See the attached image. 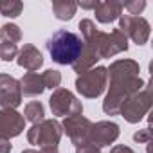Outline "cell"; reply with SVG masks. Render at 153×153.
Masks as SVG:
<instances>
[{"mask_svg":"<svg viewBox=\"0 0 153 153\" xmlns=\"http://www.w3.org/2000/svg\"><path fill=\"white\" fill-rule=\"evenodd\" d=\"M61 128L65 130V133L68 135V139L72 140V144H74L76 148H78V146H83V144H87V142H90L92 123H90V119L83 117V114L65 117Z\"/></svg>","mask_w":153,"mask_h":153,"instance_id":"obj_8","label":"cell"},{"mask_svg":"<svg viewBox=\"0 0 153 153\" xmlns=\"http://www.w3.org/2000/svg\"><path fill=\"white\" fill-rule=\"evenodd\" d=\"M24 115H25L24 117L25 121H29L33 124H38V123H42L45 119V108H43V105L40 101H31V103L25 105Z\"/></svg>","mask_w":153,"mask_h":153,"instance_id":"obj_17","label":"cell"},{"mask_svg":"<svg viewBox=\"0 0 153 153\" xmlns=\"http://www.w3.org/2000/svg\"><path fill=\"white\" fill-rule=\"evenodd\" d=\"M63 135V128L54 119H43L38 124H33L27 131L29 144H34L38 148H58L59 139Z\"/></svg>","mask_w":153,"mask_h":153,"instance_id":"obj_4","label":"cell"},{"mask_svg":"<svg viewBox=\"0 0 153 153\" xmlns=\"http://www.w3.org/2000/svg\"><path fill=\"white\" fill-rule=\"evenodd\" d=\"M96 4H97V2L94 0V2H79L78 6H79V7H83V9H94V7H96Z\"/></svg>","mask_w":153,"mask_h":153,"instance_id":"obj_29","label":"cell"},{"mask_svg":"<svg viewBox=\"0 0 153 153\" xmlns=\"http://www.w3.org/2000/svg\"><path fill=\"white\" fill-rule=\"evenodd\" d=\"M24 128L25 119L22 114L9 108H0V137L2 139L9 140L11 137H16L24 131Z\"/></svg>","mask_w":153,"mask_h":153,"instance_id":"obj_11","label":"cell"},{"mask_svg":"<svg viewBox=\"0 0 153 153\" xmlns=\"http://www.w3.org/2000/svg\"><path fill=\"white\" fill-rule=\"evenodd\" d=\"M108 85V72L105 67H96L87 70L76 79V88L78 92L87 97V99H96L99 97Z\"/></svg>","mask_w":153,"mask_h":153,"instance_id":"obj_6","label":"cell"},{"mask_svg":"<svg viewBox=\"0 0 153 153\" xmlns=\"http://www.w3.org/2000/svg\"><path fill=\"white\" fill-rule=\"evenodd\" d=\"M124 9L123 2H115V0H106V2H97L94 11L96 18L101 24H112L114 20L121 18V11Z\"/></svg>","mask_w":153,"mask_h":153,"instance_id":"obj_14","label":"cell"},{"mask_svg":"<svg viewBox=\"0 0 153 153\" xmlns=\"http://www.w3.org/2000/svg\"><path fill=\"white\" fill-rule=\"evenodd\" d=\"M108 78H110V88L103 101V112L106 115H117L123 103L139 92L144 83L139 78V63L133 59H117L106 68Z\"/></svg>","mask_w":153,"mask_h":153,"instance_id":"obj_1","label":"cell"},{"mask_svg":"<svg viewBox=\"0 0 153 153\" xmlns=\"http://www.w3.org/2000/svg\"><path fill=\"white\" fill-rule=\"evenodd\" d=\"M42 79H43V85H45V88H59V83H61V74L58 72V70H52V68H49V70H45L43 74H42Z\"/></svg>","mask_w":153,"mask_h":153,"instance_id":"obj_20","label":"cell"},{"mask_svg":"<svg viewBox=\"0 0 153 153\" xmlns=\"http://www.w3.org/2000/svg\"><path fill=\"white\" fill-rule=\"evenodd\" d=\"M45 45H47V51H49L52 61H56L59 65H72L79 58L85 43L79 34L67 31V29H59L47 40Z\"/></svg>","mask_w":153,"mask_h":153,"instance_id":"obj_2","label":"cell"},{"mask_svg":"<svg viewBox=\"0 0 153 153\" xmlns=\"http://www.w3.org/2000/svg\"><path fill=\"white\" fill-rule=\"evenodd\" d=\"M149 108H151V90H149V85L144 83V87L139 92H135L133 96H130L123 103L119 114L128 123L135 124V123H139V121L144 119V115L149 112Z\"/></svg>","mask_w":153,"mask_h":153,"instance_id":"obj_5","label":"cell"},{"mask_svg":"<svg viewBox=\"0 0 153 153\" xmlns=\"http://www.w3.org/2000/svg\"><path fill=\"white\" fill-rule=\"evenodd\" d=\"M78 4L70 2V0H54L52 2V11L58 20H70L76 15Z\"/></svg>","mask_w":153,"mask_h":153,"instance_id":"obj_16","label":"cell"},{"mask_svg":"<svg viewBox=\"0 0 153 153\" xmlns=\"http://www.w3.org/2000/svg\"><path fill=\"white\" fill-rule=\"evenodd\" d=\"M22 153H58V148H40V149H25Z\"/></svg>","mask_w":153,"mask_h":153,"instance_id":"obj_26","label":"cell"},{"mask_svg":"<svg viewBox=\"0 0 153 153\" xmlns=\"http://www.w3.org/2000/svg\"><path fill=\"white\" fill-rule=\"evenodd\" d=\"M49 105H51L52 115L56 117H70V115L83 114L81 101L67 88H56L49 99Z\"/></svg>","mask_w":153,"mask_h":153,"instance_id":"obj_7","label":"cell"},{"mask_svg":"<svg viewBox=\"0 0 153 153\" xmlns=\"http://www.w3.org/2000/svg\"><path fill=\"white\" fill-rule=\"evenodd\" d=\"M0 40L6 42V43H15V45H16V43L22 40V31H20V27L15 25V24H6V25H2V27H0Z\"/></svg>","mask_w":153,"mask_h":153,"instance_id":"obj_18","label":"cell"},{"mask_svg":"<svg viewBox=\"0 0 153 153\" xmlns=\"http://www.w3.org/2000/svg\"><path fill=\"white\" fill-rule=\"evenodd\" d=\"M119 137V126L112 121H99L96 124H92V131H90V144L97 146L99 149L103 146H110L112 142H115Z\"/></svg>","mask_w":153,"mask_h":153,"instance_id":"obj_12","label":"cell"},{"mask_svg":"<svg viewBox=\"0 0 153 153\" xmlns=\"http://www.w3.org/2000/svg\"><path fill=\"white\" fill-rule=\"evenodd\" d=\"M133 139H135L137 142L149 144V142H151V130H149V126H148V128H144V130H139V131L133 135Z\"/></svg>","mask_w":153,"mask_h":153,"instance_id":"obj_24","label":"cell"},{"mask_svg":"<svg viewBox=\"0 0 153 153\" xmlns=\"http://www.w3.org/2000/svg\"><path fill=\"white\" fill-rule=\"evenodd\" d=\"M119 31L133 40L137 45H144L149 38V24L148 20H144L142 16H131V15H123L121 22H119Z\"/></svg>","mask_w":153,"mask_h":153,"instance_id":"obj_9","label":"cell"},{"mask_svg":"<svg viewBox=\"0 0 153 153\" xmlns=\"http://www.w3.org/2000/svg\"><path fill=\"white\" fill-rule=\"evenodd\" d=\"M110 153H135L131 148H128V146H123V144H117V146H114L112 148V151Z\"/></svg>","mask_w":153,"mask_h":153,"instance_id":"obj_27","label":"cell"},{"mask_svg":"<svg viewBox=\"0 0 153 153\" xmlns=\"http://www.w3.org/2000/svg\"><path fill=\"white\" fill-rule=\"evenodd\" d=\"M16 56H18V47L15 43H6V42L0 43V59L13 61Z\"/></svg>","mask_w":153,"mask_h":153,"instance_id":"obj_21","label":"cell"},{"mask_svg":"<svg viewBox=\"0 0 153 153\" xmlns=\"http://www.w3.org/2000/svg\"><path fill=\"white\" fill-rule=\"evenodd\" d=\"M24 9V4L18 0H0V15H4L7 18H16L20 16Z\"/></svg>","mask_w":153,"mask_h":153,"instance_id":"obj_19","label":"cell"},{"mask_svg":"<svg viewBox=\"0 0 153 153\" xmlns=\"http://www.w3.org/2000/svg\"><path fill=\"white\" fill-rule=\"evenodd\" d=\"M16 63L25 68L27 72H36L42 65H43V56L42 52L31 45V43H25L20 51H18V56H16Z\"/></svg>","mask_w":153,"mask_h":153,"instance_id":"obj_13","label":"cell"},{"mask_svg":"<svg viewBox=\"0 0 153 153\" xmlns=\"http://www.w3.org/2000/svg\"><path fill=\"white\" fill-rule=\"evenodd\" d=\"M22 105L20 81L9 74H0V106L16 110Z\"/></svg>","mask_w":153,"mask_h":153,"instance_id":"obj_10","label":"cell"},{"mask_svg":"<svg viewBox=\"0 0 153 153\" xmlns=\"http://www.w3.org/2000/svg\"><path fill=\"white\" fill-rule=\"evenodd\" d=\"M20 90H22V96H27V97L40 96L45 90L42 74H38V72H27L24 78L20 79Z\"/></svg>","mask_w":153,"mask_h":153,"instance_id":"obj_15","label":"cell"},{"mask_svg":"<svg viewBox=\"0 0 153 153\" xmlns=\"http://www.w3.org/2000/svg\"><path fill=\"white\" fill-rule=\"evenodd\" d=\"M79 31H81V40L87 42V40H90V38L96 34L97 29H96V24H94L92 20H87V18H85V20L79 22Z\"/></svg>","mask_w":153,"mask_h":153,"instance_id":"obj_22","label":"cell"},{"mask_svg":"<svg viewBox=\"0 0 153 153\" xmlns=\"http://www.w3.org/2000/svg\"><path fill=\"white\" fill-rule=\"evenodd\" d=\"M83 43H88L99 59H105V58H112L115 54H121V52H126L128 51V38L119 31V29H114L110 33H103V31H96V34L83 42Z\"/></svg>","mask_w":153,"mask_h":153,"instance_id":"obj_3","label":"cell"},{"mask_svg":"<svg viewBox=\"0 0 153 153\" xmlns=\"http://www.w3.org/2000/svg\"><path fill=\"white\" fill-rule=\"evenodd\" d=\"M144 7H146V2H144V0H140V2H139V0H135V2H126V4H124V9H126L131 16H139V13H140Z\"/></svg>","mask_w":153,"mask_h":153,"instance_id":"obj_23","label":"cell"},{"mask_svg":"<svg viewBox=\"0 0 153 153\" xmlns=\"http://www.w3.org/2000/svg\"><path fill=\"white\" fill-rule=\"evenodd\" d=\"M76 153H101V149H99L97 146L87 142V144H83V146H78V148H76Z\"/></svg>","mask_w":153,"mask_h":153,"instance_id":"obj_25","label":"cell"},{"mask_svg":"<svg viewBox=\"0 0 153 153\" xmlns=\"http://www.w3.org/2000/svg\"><path fill=\"white\" fill-rule=\"evenodd\" d=\"M9 151H11V142L0 137V153H9Z\"/></svg>","mask_w":153,"mask_h":153,"instance_id":"obj_28","label":"cell"}]
</instances>
